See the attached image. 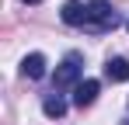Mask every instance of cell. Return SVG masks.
I'll list each match as a JSON object with an SVG mask.
<instances>
[{
  "mask_svg": "<svg viewBox=\"0 0 129 125\" xmlns=\"http://www.w3.org/2000/svg\"><path fill=\"white\" fill-rule=\"evenodd\" d=\"M98 90H101L98 80H80L73 87V104H77V108H91V104L98 101Z\"/></svg>",
  "mask_w": 129,
  "mask_h": 125,
  "instance_id": "3957f363",
  "label": "cell"
},
{
  "mask_svg": "<svg viewBox=\"0 0 129 125\" xmlns=\"http://www.w3.org/2000/svg\"><path fill=\"white\" fill-rule=\"evenodd\" d=\"M105 77L112 83H126L129 80V59H122V56L119 59H108L105 62Z\"/></svg>",
  "mask_w": 129,
  "mask_h": 125,
  "instance_id": "8992f818",
  "label": "cell"
},
{
  "mask_svg": "<svg viewBox=\"0 0 129 125\" xmlns=\"http://www.w3.org/2000/svg\"><path fill=\"white\" fill-rule=\"evenodd\" d=\"M21 73L28 77V80H42V77H45V56H42V52H31V56H24Z\"/></svg>",
  "mask_w": 129,
  "mask_h": 125,
  "instance_id": "5b68a950",
  "label": "cell"
},
{
  "mask_svg": "<svg viewBox=\"0 0 129 125\" xmlns=\"http://www.w3.org/2000/svg\"><path fill=\"white\" fill-rule=\"evenodd\" d=\"M80 62H84V59H80V52H70V56L59 62V70H56V77H52L56 90H63V87H70V83L80 80V70H84Z\"/></svg>",
  "mask_w": 129,
  "mask_h": 125,
  "instance_id": "7a4b0ae2",
  "label": "cell"
},
{
  "mask_svg": "<svg viewBox=\"0 0 129 125\" xmlns=\"http://www.w3.org/2000/svg\"><path fill=\"white\" fill-rule=\"evenodd\" d=\"M126 28H129V21H126Z\"/></svg>",
  "mask_w": 129,
  "mask_h": 125,
  "instance_id": "9c48e42d",
  "label": "cell"
},
{
  "mask_svg": "<svg viewBox=\"0 0 129 125\" xmlns=\"http://www.w3.org/2000/svg\"><path fill=\"white\" fill-rule=\"evenodd\" d=\"M122 18L112 11V4L108 0H91L87 4V31H112V28H119Z\"/></svg>",
  "mask_w": 129,
  "mask_h": 125,
  "instance_id": "6da1fadb",
  "label": "cell"
},
{
  "mask_svg": "<svg viewBox=\"0 0 129 125\" xmlns=\"http://www.w3.org/2000/svg\"><path fill=\"white\" fill-rule=\"evenodd\" d=\"M42 111L49 115V118H63V115H66V101L59 97V94H45V101H42Z\"/></svg>",
  "mask_w": 129,
  "mask_h": 125,
  "instance_id": "52a82bcc",
  "label": "cell"
},
{
  "mask_svg": "<svg viewBox=\"0 0 129 125\" xmlns=\"http://www.w3.org/2000/svg\"><path fill=\"white\" fill-rule=\"evenodd\" d=\"M59 18H63V24H87V4H80V0H70V4H63V11H59Z\"/></svg>",
  "mask_w": 129,
  "mask_h": 125,
  "instance_id": "277c9868",
  "label": "cell"
},
{
  "mask_svg": "<svg viewBox=\"0 0 129 125\" xmlns=\"http://www.w3.org/2000/svg\"><path fill=\"white\" fill-rule=\"evenodd\" d=\"M21 4H39V0H21Z\"/></svg>",
  "mask_w": 129,
  "mask_h": 125,
  "instance_id": "ba28073f",
  "label": "cell"
}]
</instances>
